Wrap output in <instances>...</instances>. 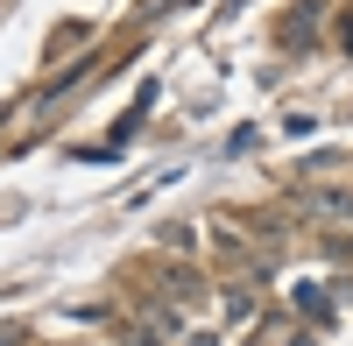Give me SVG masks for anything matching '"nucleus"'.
Masks as SVG:
<instances>
[{"instance_id":"1","label":"nucleus","mask_w":353,"mask_h":346,"mask_svg":"<svg viewBox=\"0 0 353 346\" xmlns=\"http://www.w3.org/2000/svg\"><path fill=\"white\" fill-rule=\"evenodd\" d=\"M311 205H318V212H332V219H353V191H318Z\"/></svg>"},{"instance_id":"2","label":"nucleus","mask_w":353,"mask_h":346,"mask_svg":"<svg viewBox=\"0 0 353 346\" xmlns=\"http://www.w3.org/2000/svg\"><path fill=\"white\" fill-rule=\"evenodd\" d=\"M191 346H212V332H191Z\"/></svg>"}]
</instances>
